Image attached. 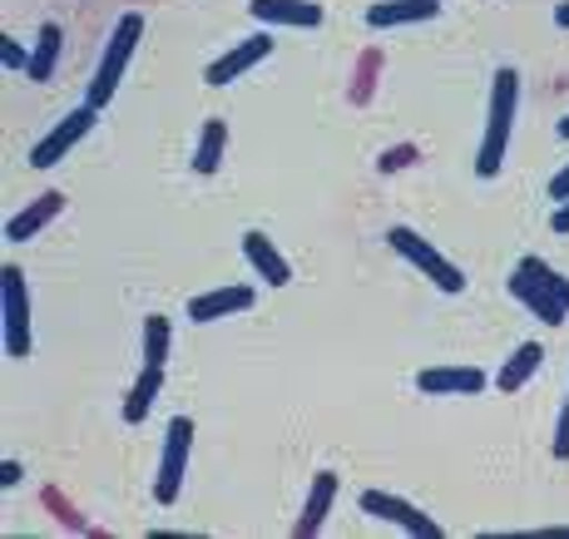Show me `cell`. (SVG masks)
Returning <instances> with one entry per match:
<instances>
[{"instance_id": "ba28073f", "label": "cell", "mask_w": 569, "mask_h": 539, "mask_svg": "<svg viewBox=\"0 0 569 539\" xmlns=\"http://www.w3.org/2000/svg\"><path fill=\"white\" fill-rule=\"evenodd\" d=\"M362 515H371V520H387V525H397V530H407L416 539H441V525L431 520L426 510H416L411 500H401V495H391V490H362Z\"/></svg>"}, {"instance_id": "9c48e42d", "label": "cell", "mask_w": 569, "mask_h": 539, "mask_svg": "<svg viewBox=\"0 0 569 539\" xmlns=\"http://www.w3.org/2000/svg\"><path fill=\"white\" fill-rule=\"evenodd\" d=\"M416 387L426 396H480L490 387V377L480 367H426Z\"/></svg>"}, {"instance_id": "d4e9b609", "label": "cell", "mask_w": 569, "mask_h": 539, "mask_svg": "<svg viewBox=\"0 0 569 539\" xmlns=\"http://www.w3.org/2000/svg\"><path fill=\"white\" fill-rule=\"evenodd\" d=\"M20 480H26V470H20L16 460H6V466H0V486H6V490H16Z\"/></svg>"}, {"instance_id": "8992f818", "label": "cell", "mask_w": 569, "mask_h": 539, "mask_svg": "<svg viewBox=\"0 0 569 539\" xmlns=\"http://www.w3.org/2000/svg\"><path fill=\"white\" fill-rule=\"evenodd\" d=\"M189 450H193V421L189 416H173L169 421V441H163V460H159V480H154V500L169 510L183 490V470H189Z\"/></svg>"}, {"instance_id": "7a4b0ae2", "label": "cell", "mask_w": 569, "mask_h": 539, "mask_svg": "<svg viewBox=\"0 0 569 539\" xmlns=\"http://www.w3.org/2000/svg\"><path fill=\"white\" fill-rule=\"evenodd\" d=\"M516 109H520V74L506 64V70H496V80H490V119H486L480 153H476V173H480V179H496L500 163H506L510 129H516Z\"/></svg>"}, {"instance_id": "4fadbf2b", "label": "cell", "mask_w": 569, "mask_h": 539, "mask_svg": "<svg viewBox=\"0 0 569 539\" xmlns=\"http://www.w3.org/2000/svg\"><path fill=\"white\" fill-rule=\"evenodd\" d=\"M441 16V0H377L367 10L371 30H391V26H421V20Z\"/></svg>"}, {"instance_id": "2e32d148", "label": "cell", "mask_w": 569, "mask_h": 539, "mask_svg": "<svg viewBox=\"0 0 569 539\" xmlns=\"http://www.w3.org/2000/svg\"><path fill=\"white\" fill-rule=\"evenodd\" d=\"M248 307H253V288H213L193 297L189 317L193 322H213V317H233V312H248Z\"/></svg>"}, {"instance_id": "603a6c76", "label": "cell", "mask_w": 569, "mask_h": 539, "mask_svg": "<svg viewBox=\"0 0 569 539\" xmlns=\"http://www.w3.org/2000/svg\"><path fill=\"white\" fill-rule=\"evenodd\" d=\"M555 460H569V396H565L560 426H555Z\"/></svg>"}, {"instance_id": "484cf974", "label": "cell", "mask_w": 569, "mask_h": 539, "mask_svg": "<svg viewBox=\"0 0 569 539\" xmlns=\"http://www.w3.org/2000/svg\"><path fill=\"white\" fill-rule=\"evenodd\" d=\"M550 198H560V203L569 198V163H565V169H560V173H555V179H550Z\"/></svg>"}, {"instance_id": "f1b7e54d", "label": "cell", "mask_w": 569, "mask_h": 539, "mask_svg": "<svg viewBox=\"0 0 569 539\" xmlns=\"http://www.w3.org/2000/svg\"><path fill=\"white\" fill-rule=\"evenodd\" d=\"M555 134H560V139H569V114L560 119V124H555Z\"/></svg>"}, {"instance_id": "44dd1931", "label": "cell", "mask_w": 569, "mask_h": 539, "mask_svg": "<svg viewBox=\"0 0 569 539\" xmlns=\"http://www.w3.org/2000/svg\"><path fill=\"white\" fill-rule=\"evenodd\" d=\"M144 361L149 367H163L169 361V317H144Z\"/></svg>"}, {"instance_id": "5bb4252c", "label": "cell", "mask_w": 569, "mask_h": 539, "mask_svg": "<svg viewBox=\"0 0 569 539\" xmlns=\"http://www.w3.org/2000/svg\"><path fill=\"white\" fill-rule=\"evenodd\" d=\"M332 500H337V476H332V470H317V476H312V490H308V505H302V520L292 525V535H298V539H312V535L327 525V510H332Z\"/></svg>"}, {"instance_id": "7402d4cb", "label": "cell", "mask_w": 569, "mask_h": 539, "mask_svg": "<svg viewBox=\"0 0 569 539\" xmlns=\"http://www.w3.org/2000/svg\"><path fill=\"white\" fill-rule=\"evenodd\" d=\"M0 60H6V70H30V54L20 50L10 36H0Z\"/></svg>"}, {"instance_id": "52a82bcc", "label": "cell", "mask_w": 569, "mask_h": 539, "mask_svg": "<svg viewBox=\"0 0 569 539\" xmlns=\"http://www.w3.org/2000/svg\"><path fill=\"white\" fill-rule=\"evenodd\" d=\"M94 119H100V109H94L90 99H84L80 109H70V114H60V119H54L50 134L40 139L36 149H30V169H54V163H60L64 153H70V149L94 129Z\"/></svg>"}, {"instance_id": "d6986e66", "label": "cell", "mask_w": 569, "mask_h": 539, "mask_svg": "<svg viewBox=\"0 0 569 539\" xmlns=\"http://www.w3.org/2000/svg\"><path fill=\"white\" fill-rule=\"evenodd\" d=\"M223 144H228V124L223 119H208L203 134H199V149H193V173H218V163H223Z\"/></svg>"}, {"instance_id": "3957f363", "label": "cell", "mask_w": 569, "mask_h": 539, "mask_svg": "<svg viewBox=\"0 0 569 539\" xmlns=\"http://www.w3.org/2000/svg\"><path fill=\"white\" fill-rule=\"evenodd\" d=\"M139 36H144V16H139V10H129V16H119L114 36H109V50L100 54V70H94V80H90V94H84L94 109H104L109 99H114L119 80H124V64H129V54H134V46H139Z\"/></svg>"}, {"instance_id": "83f0119b", "label": "cell", "mask_w": 569, "mask_h": 539, "mask_svg": "<svg viewBox=\"0 0 569 539\" xmlns=\"http://www.w3.org/2000/svg\"><path fill=\"white\" fill-rule=\"evenodd\" d=\"M555 26L569 30V0H560V6H555Z\"/></svg>"}, {"instance_id": "30bf717a", "label": "cell", "mask_w": 569, "mask_h": 539, "mask_svg": "<svg viewBox=\"0 0 569 539\" xmlns=\"http://www.w3.org/2000/svg\"><path fill=\"white\" fill-rule=\"evenodd\" d=\"M268 54H272V36H253V40H243L238 50H228L223 60L208 64L203 80H208V84H233V80H243V74L253 70L258 60H268Z\"/></svg>"}, {"instance_id": "4316f807", "label": "cell", "mask_w": 569, "mask_h": 539, "mask_svg": "<svg viewBox=\"0 0 569 539\" xmlns=\"http://www.w3.org/2000/svg\"><path fill=\"white\" fill-rule=\"evenodd\" d=\"M550 228H555V233H569V198L550 213Z\"/></svg>"}, {"instance_id": "8fae6325", "label": "cell", "mask_w": 569, "mask_h": 539, "mask_svg": "<svg viewBox=\"0 0 569 539\" xmlns=\"http://www.w3.org/2000/svg\"><path fill=\"white\" fill-rule=\"evenodd\" d=\"M248 10L262 26H298V30L322 26V6L317 0H248Z\"/></svg>"}, {"instance_id": "7c38bea8", "label": "cell", "mask_w": 569, "mask_h": 539, "mask_svg": "<svg viewBox=\"0 0 569 539\" xmlns=\"http://www.w3.org/2000/svg\"><path fill=\"white\" fill-rule=\"evenodd\" d=\"M243 258L253 262V272L268 288H288V278H292V268H288V258H282L278 248H272V238L268 233H258V228H248L243 233Z\"/></svg>"}, {"instance_id": "cb8c5ba5", "label": "cell", "mask_w": 569, "mask_h": 539, "mask_svg": "<svg viewBox=\"0 0 569 539\" xmlns=\"http://www.w3.org/2000/svg\"><path fill=\"white\" fill-rule=\"evenodd\" d=\"M401 163H416V149L411 144H401V149H391L387 159H381V173H391V169H401Z\"/></svg>"}, {"instance_id": "e0dca14e", "label": "cell", "mask_w": 569, "mask_h": 539, "mask_svg": "<svg viewBox=\"0 0 569 539\" xmlns=\"http://www.w3.org/2000/svg\"><path fill=\"white\" fill-rule=\"evenodd\" d=\"M163 391V367H149L144 361V371H139V381L129 387V396H124V426H139L149 416V406H154V396Z\"/></svg>"}, {"instance_id": "277c9868", "label": "cell", "mask_w": 569, "mask_h": 539, "mask_svg": "<svg viewBox=\"0 0 569 539\" xmlns=\"http://www.w3.org/2000/svg\"><path fill=\"white\" fill-rule=\"evenodd\" d=\"M387 243L397 248L401 258H407L411 268L421 272V278H431V282H436V288H441V292H466V272L456 268V262L446 258L441 248H431V243H426V238L416 233V228L397 223V228H391V233H387Z\"/></svg>"}, {"instance_id": "9a60e30c", "label": "cell", "mask_w": 569, "mask_h": 539, "mask_svg": "<svg viewBox=\"0 0 569 539\" xmlns=\"http://www.w3.org/2000/svg\"><path fill=\"white\" fill-rule=\"evenodd\" d=\"M60 213H64V193H40L36 203L20 208V213L6 223V238L10 243H26V238H36L40 228H46L50 218H60Z\"/></svg>"}, {"instance_id": "5b68a950", "label": "cell", "mask_w": 569, "mask_h": 539, "mask_svg": "<svg viewBox=\"0 0 569 539\" xmlns=\"http://www.w3.org/2000/svg\"><path fill=\"white\" fill-rule=\"evenodd\" d=\"M0 317H6V357L26 361L30 357V292H26V272L16 262L0 272Z\"/></svg>"}, {"instance_id": "ac0fdd59", "label": "cell", "mask_w": 569, "mask_h": 539, "mask_svg": "<svg viewBox=\"0 0 569 539\" xmlns=\"http://www.w3.org/2000/svg\"><path fill=\"white\" fill-rule=\"evenodd\" d=\"M540 361H545V347H540V342H525V347H516V357H510L506 367H500L496 387H500V391H520L525 381H530L535 371H540Z\"/></svg>"}, {"instance_id": "ffe728a7", "label": "cell", "mask_w": 569, "mask_h": 539, "mask_svg": "<svg viewBox=\"0 0 569 539\" xmlns=\"http://www.w3.org/2000/svg\"><path fill=\"white\" fill-rule=\"evenodd\" d=\"M60 46H64V36H60V26H46L40 30V40H36V54H30V80L36 84H46L50 80V70H54V60H60Z\"/></svg>"}, {"instance_id": "6da1fadb", "label": "cell", "mask_w": 569, "mask_h": 539, "mask_svg": "<svg viewBox=\"0 0 569 539\" xmlns=\"http://www.w3.org/2000/svg\"><path fill=\"white\" fill-rule=\"evenodd\" d=\"M510 297H516L520 307H530L545 327H560L569 317V278L555 272L545 258H535V252L520 258L516 272H510Z\"/></svg>"}]
</instances>
